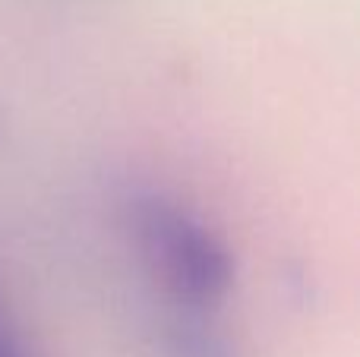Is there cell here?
Wrapping results in <instances>:
<instances>
[{"instance_id":"2","label":"cell","mask_w":360,"mask_h":357,"mask_svg":"<svg viewBox=\"0 0 360 357\" xmlns=\"http://www.w3.org/2000/svg\"><path fill=\"white\" fill-rule=\"evenodd\" d=\"M168 357H237L231 342L199 310H180L165 329Z\"/></svg>"},{"instance_id":"3","label":"cell","mask_w":360,"mask_h":357,"mask_svg":"<svg viewBox=\"0 0 360 357\" xmlns=\"http://www.w3.org/2000/svg\"><path fill=\"white\" fill-rule=\"evenodd\" d=\"M0 357H29L22 351V345L16 342V335L6 329L4 320H0Z\"/></svg>"},{"instance_id":"1","label":"cell","mask_w":360,"mask_h":357,"mask_svg":"<svg viewBox=\"0 0 360 357\" xmlns=\"http://www.w3.org/2000/svg\"><path fill=\"white\" fill-rule=\"evenodd\" d=\"M133 234L152 275L180 310H212L234 285L228 247L193 212L165 196L133 202Z\"/></svg>"}]
</instances>
